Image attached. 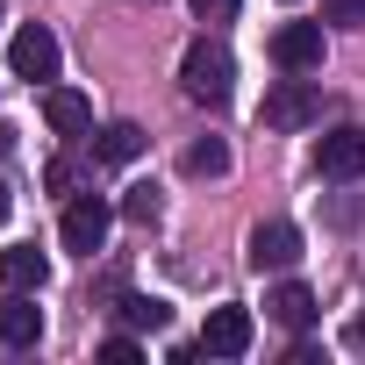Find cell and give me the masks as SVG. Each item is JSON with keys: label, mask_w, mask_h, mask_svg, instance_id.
Listing matches in <instances>:
<instances>
[{"label": "cell", "mask_w": 365, "mask_h": 365, "mask_svg": "<svg viewBox=\"0 0 365 365\" xmlns=\"http://www.w3.org/2000/svg\"><path fill=\"white\" fill-rule=\"evenodd\" d=\"M272 65H279V72H322V29H315V22L272 29Z\"/></svg>", "instance_id": "5"}, {"label": "cell", "mask_w": 365, "mask_h": 365, "mask_svg": "<svg viewBox=\"0 0 365 365\" xmlns=\"http://www.w3.org/2000/svg\"><path fill=\"white\" fill-rule=\"evenodd\" d=\"M315 115H322V93H315L301 72H294V79H279V86L265 93V129H308Z\"/></svg>", "instance_id": "4"}, {"label": "cell", "mask_w": 365, "mask_h": 365, "mask_svg": "<svg viewBox=\"0 0 365 365\" xmlns=\"http://www.w3.org/2000/svg\"><path fill=\"white\" fill-rule=\"evenodd\" d=\"M315 172L322 179H358L365 172V129H329L315 143Z\"/></svg>", "instance_id": "7"}, {"label": "cell", "mask_w": 365, "mask_h": 365, "mask_svg": "<svg viewBox=\"0 0 365 365\" xmlns=\"http://www.w3.org/2000/svg\"><path fill=\"white\" fill-rule=\"evenodd\" d=\"M194 15H201V22H230V15H237V0H194Z\"/></svg>", "instance_id": "20"}, {"label": "cell", "mask_w": 365, "mask_h": 365, "mask_svg": "<svg viewBox=\"0 0 365 365\" xmlns=\"http://www.w3.org/2000/svg\"><path fill=\"white\" fill-rule=\"evenodd\" d=\"M43 336V308L29 301V294H0V344H8V351H22V344H36Z\"/></svg>", "instance_id": "9"}, {"label": "cell", "mask_w": 365, "mask_h": 365, "mask_svg": "<svg viewBox=\"0 0 365 365\" xmlns=\"http://www.w3.org/2000/svg\"><path fill=\"white\" fill-rule=\"evenodd\" d=\"M351 336H358V344H365V315H358V329H351Z\"/></svg>", "instance_id": "22"}, {"label": "cell", "mask_w": 365, "mask_h": 365, "mask_svg": "<svg viewBox=\"0 0 365 365\" xmlns=\"http://www.w3.org/2000/svg\"><path fill=\"white\" fill-rule=\"evenodd\" d=\"M8 65H15V79H58V36L43 29V22H22L15 36H8Z\"/></svg>", "instance_id": "3"}, {"label": "cell", "mask_w": 365, "mask_h": 365, "mask_svg": "<svg viewBox=\"0 0 365 365\" xmlns=\"http://www.w3.org/2000/svg\"><path fill=\"white\" fill-rule=\"evenodd\" d=\"M294 258H301V230L294 222H258L251 230V265L258 272H287Z\"/></svg>", "instance_id": "8"}, {"label": "cell", "mask_w": 365, "mask_h": 365, "mask_svg": "<svg viewBox=\"0 0 365 365\" xmlns=\"http://www.w3.org/2000/svg\"><path fill=\"white\" fill-rule=\"evenodd\" d=\"M8 215H15V194H8V187H0V222H8Z\"/></svg>", "instance_id": "21"}, {"label": "cell", "mask_w": 365, "mask_h": 365, "mask_svg": "<svg viewBox=\"0 0 365 365\" xmlns=\"http://www.w3.org/2000/svg\"><path fill=\"white\" fill-rule=\"evenodd\" d=\"M179 165H187V179H222V172H230V143H222V136H201Z\"/></svg>", "instance_id": "14"}, {"label": "cell", "mask_w": 365, "mask_h": 365, "mask_svg": "<svg viewBox=\"0 0 365 365\" xmlns=\"http://www.w3.org/2000/svg\"><path fill=\"white\" fill-rule=\"evenodd\" d=\"M122 215H129V222H150V215H158V194H150V187H136V194L122 201Z\"/></svg>", "instance_id": "18"}, {"label": "cell", "mask_w": 365, "mask_h": 365, "mask_svg": "<svg viewBox=\"0 0 365 365\" xmlns=\"http://www.w3.org/2000/svg\"><path fill=\"white\" fill-rule=\"evenodd\" d=\"M43 122H51L58 136H86V129H93V108H86V93H72V86H43Z\"/></svg>", "instance_id": "11"}, {"label": "cell", "mask_w": 365, "mask_h": 365, "mask_svg": "<svg viewBox=\"0 0 365 365\" xmlns=\"http://www.w3.org/2000/svg\"><path fill=\"white\" fill-rule=\"evenodd\" d=\"M136 358H143L136 336H108V344H101V365H136Z\"/></svg>", "instance_id": "16"}, {"label": "cell", "mask_w": 365, "mask_h": 365, "mask_svg": "<svg viewBox=\"0 0 365 365\" xmlns=\"http://www.w3.org/2000/svg\"><path fill=\"white\" fill-rule=\"evenodd\" d=\"M143 143H150V136H143L136 122H108L101 143H93V158H101V165H129V158H143Z\"/></svg>", "instance_id": "13"}, {"label": "cell", "mask_w": 365, "mask_h": 365, "mask_svg": "<svg viewBox=\"0 0 365 365\" xmlns=\"http://www.w3.org/2000/svg\"><path fill=\"white\" fill-rule=\"evenodd\" d=\"M122 322H129V329H165V322H172V301H158V294H122Z\"/></svg>", "instance_id": "15"}, {"label": "cell", "mask_w": 365, "mask_h": 365, "mask_svg": "<svg viewBox=\"0 0 365 365\" xmlns=\"http://www.w3.org/2000/svg\"><path fill=\"white\" fill-rule=\"evenodd\" d=\"M43 179H51V194H65L72 179H79V165H72V158H51V172H43Z\"/></svg>", "instance_id": "19"}, {"label": "cell", "mask_w": 365, "mask_h": 365, "mask_svg": "<svg viewBox=\"0 0 365 365\" xmlns=\"http://www.w3.org/2000/svg\"><path fill=\"white\" fill-rule=\"evenodd\" d=\"M265 315L287 322V329H308V322H315V294H308L301 279H279V287L265 294Z\"/></svg>", "instance_id": "12"}, {"label": "cell", "mask_w": 365, "mask_h": 365, "mask_svg": "<svg viewBox=\"0 0 365 365\" xmlns=\"http://www.w3.org/2000/svg\"><path fill=\"white\" fill-rule=\"evenodd\" d=\"M179 86H187V101H194V108H222V101H230V86H237L230 51H222L215 36H194V43H187V58H179Z\"/></svg>", "instance_id": "1"}, {"label": "cell", "mask_w": 365, "mask_h": 365, "mask_svg": "<svg viewBox=\"0 0 365 365\" xmlns=\"http://www.w3.org/2000/svg\"><path fill=\"white\" fill-rule=\"evenodd\" d=\"M51 279V258L36 244H15V251H0V287H15V294H43Z\"/></svg>", "instance_id": "10"}, {"label": "cell", "mask_w": 365, "mask_h": 365, "mask_svg": "<svg viewBox=\"0 0 365 365\" xmlns=\"http://www.w3.org/2000/svg\"><path fill=\"white\" fill-rule=\"evenodd\" d=\"M201 351H208V358H244V351H251V308H237V301L215 308V315L201 322Z\"/></svg>", "instance_id": "6"}, {"label": "cell", "mask_w": 365, "mask_h": 365, "mask_svg": "<svg viewBox=\"0 0 365 365\" xmlns=\"http://www.w3.org/2000/svg\"><path fill=\"white\" fill-rule=\"evenodd\" d=\"M108 230H115V208H108L101 194H79V201L58 215V244L79 251V258H93V251L108 244Z\"/></svg>", "instance_id": "2"}, {"label": "cell", "mask_w": 365, "mask_h": 365, "mask_svg": "<svg viewBox=\"0 0 365 365\" xmlns=\"http://www.w3.org/2000/svg\"><path fill=\"white\" fill-rule=\"evenodd\" d=\"M322 15H329V22H351V29H365V0H322Z\"/></svg>", "instance_id": "17"}]
</instances>
